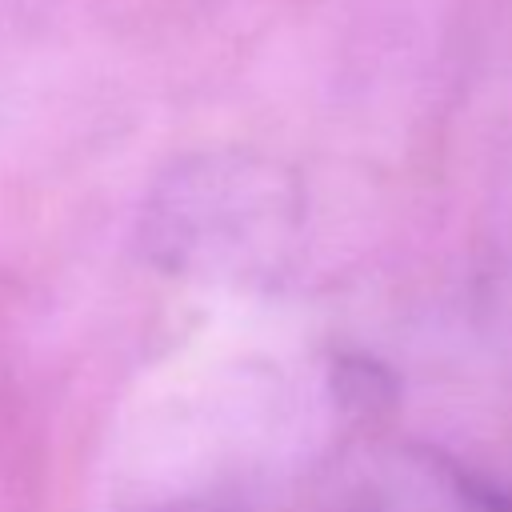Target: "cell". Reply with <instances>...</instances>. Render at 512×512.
Segmentation results:
<instances>
[{"instance_id": "obj_2", "label": "cell", "mask_w": 512, "mask_h": 512, "mask_svg": "<svg viewBox=\"0 0 512 512\" xmlns=\"http://www.w3.org/2000/svg\"><path fill=\"white\" fill-rule=\"evenodd\" d=\"M340 512H512V488L428 444H392L356 468Z\"/></svg>"}, {"instance_id": "obj_1", "label": "cell", "mask_w": 512, "mask_h": 512, "mask_svg": "<svg viewBox=\"0 0 512 512\" xmlns=\"http://www.w3.org/2000/svg\"><path fill=\"white\" fill-rule=\"evenodd\" d=\"M300 192L272 160L200 152L160 176L144 204V252L180 276L248 280L288 256Z\"/></svg>"}]
</instances>
